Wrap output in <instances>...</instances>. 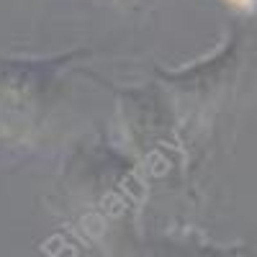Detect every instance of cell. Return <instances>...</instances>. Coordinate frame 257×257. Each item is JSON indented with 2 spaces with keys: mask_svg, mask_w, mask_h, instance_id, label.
Wrapping results in <instances>:
<instances>
[{
  "mask_svg": "<svg viewBox=\"0 0 257 257\" xmlns=\"http://www.w3.org/2000/svg\"><path fill=\"white\" fill-rule=\"evenodd\" d=\"M229 3H234L237 8H249V6L254 3V0H229Z\"/></svg>",
  "mask_w": 257,
  "mask_h": 257,
  "instance_id": "6da1fadb",
  "label": "cell"
}]
</instances>
